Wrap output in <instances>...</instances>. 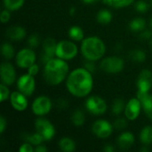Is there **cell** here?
<instances>
[{
  "mask_svg": "<svg viewBox=\"0 0 152 152\" xmlns=\"http://www.w3.org/2000/svg\"><path fill=\"white\" fill-rule=\"evenodd\" d=\"M66 86L68 91L75 97L83 98L87 96L94 86L92 73L86 68L74 69L67 77Z\"/></svg>",
  "mask_w": 152,
  "mask_h": 152,
  "instance_id": "cell-1",
  "label": "cell"
},
{
  "mask_svg": "<svg viewBox=\"0 0 152 152\" xmlns=\"http://www.w3.org/2000/svg\"><path fill=\"white\" fill-rule=\"evenodd\" d=\"M69 75L68 63L60 58L50 60L44 68V79L51 86H57L63 82Z\"/></svg>",
  "mask_w": 152,
  "mask_h": 152,
  "instance_id": "cell-2",
  "label": "cell"
},
{
  "mask_svg": "<svg viewBox=\"0 0 152 152\" xmlns=\"http://www.w3.org/2000/svg\"><path fill=\"white\" fill-rule=\"evenodd\" d=\"M105 52L106 45L98 37H88L82 41L81 53L86 60L96 61L103 57Z\"/></svg>",
  "mask_w": 152,
  "mask_h": 152,
  "instance_id": "cell-3",
  "label": "cell"
},
{
  "mask_svg": "<svg viewBox=\"0 0 152 152\" xmlns=\"http://www.w3.org/2000/svg\"><path fill=\"white\" fill-rule=\"evenodd\" d=\"M77 54V46L71 41L63 40L57 43L56 57L64 61L72 60Z\"/></svg>",
  "mask_w": 152,
  "mask_h": 152,
  "instance_id": "cell-4",
  "label": "cell"
},
{
  "mask_svg": "<svg viewBox=\"0 0 152 152\" xmlns=\"http://www.w3.org/2000/svg\"><path fill=\"white\" fill-rule=\"evenodd\" d=\"M100 67L106 73L117 74L124 69L125 62L124 60L118 56H110L101 61Z\"/></svg>",
  "mask_w": 152,
  "mask_h": 152,
  "instance_id": "cell-5",
  "label": "cell"
},
{
  "mask_svg": "<svg viewBox=\"0 0 152 152\" xmlns=\"http://www.w3.org/2000/svg\"><path fill=\"white\" fill-rule=\"evenodd\" d=\"M35 128L36 131L42 135L45 141H50L55 135L54 126L49 120L45 118H37L35 121Z\"/></svg>",
  "mask_w": 152,
  "mask_h": 152,
  "instance_id": "cell-6",
  "label": "cell"
},
{
  "mask_svg": "<svg viewBox=\"0 0 152 152\" xmlns=\"http://www.w3.org/2000/svg\"><path fill=\"white\" fill-rule=\"evenodd\" d=\"M52 110V101L45 95L37 97L32 103V112L37 116H45Z\"/></svg>",
  "mask_w": 152,
  "mask_h": 152,
  "instance_id": "cell-7",
  "label": "cell"
},
{
  "mask_svg": "<svg viewBox=\"0 0 152 152\" xmlns=\"http://www.w3.org/2000/svg\"><path fill=\"white\" fill-rule=\"evenodd\" d=\"M16 64L21 69H28L36 61V54L32 48H24L16 54Z\"/></svg>",
  "mask_w": 152,
  "mask_h": 152,
  "instance_id": "cell-8",
  "label": "cell"
},
{
  "mask_svg": "<svg viewBox=\"0 0 152 152\" xmlns=\"http://www.w3.org/2000/svg\"><path fill=\"white\" fill-rule=\"evenodd\" d=\"M86 108L94 115H102L107 111V104L105 101L97 95H93L86 100Z\"/></svg>",
  "mask_w": 152,
  "mask_h": 152,
  "instance_id": "cell-9",
  "label": "cell"
},
{
  "mask_svg": "<svg viewBox=\"0 0 152 152\" xmlns=\"http://www.w3.org/2000/svg\"><path fill=\"white\" fill-rule=\"evenodd\" d=\"M17 87L18 90L23 94H25L27 97L31 96L36 87V81L34 76L28 73L20 77L17 81Z\"/></svg>",
  "mask_w": 152,
  "mask_h": 152,
  "instance_id": "cell-10",
  "label": "cell"
},
{
  "mask_svg": "<svg viewBox=\"0 0 152 152\" xmlns=\"http://www.w3.org/2000/svg\"><path fill=\"white\" fill-rule=\"evenodd\" d=\"M93 133L101 139H106L113 132V126L107 120L100 119L94 123L92 126Z\"/></svg>",
  "mask_w": 152,
  "mask_h": 152,
  "instance_id": "cell-11",
  "label": "cell"
},
{
  "mask_svg": "<svg viewBox=\"0 0 152 152\" xmlns=\"http://www.w3.org/2000/svg\"><path fill=\"white\" fill-rule=\"evenodd\" d=\"M56 41L52 37H47L43 41V53L41 55V62L45 65L50 60L56 56Z\"/></svg>",
  "mask_w": 152,
  "mask_h": 152,
  "instance_id": "cell-12",
  "label": "cell"
},
{
  "mask_svg": "<svg viewBox=\"0 0 152 152\" xmlns=\"http://www.w3.org/2000/svg\"><path fill=\"white\" fill-rule=\"evenodd\" d=\"M152 86V72L149 69H143L141 71L137 79V94L149 93Z\"/></svg>",
  "mask_w": 152,
  "mask_h": 152,
  "instance_id": "cell-13",
  "label": "cell"
},
{
  "mask_svg": "<svg viewBox=\"0 0 152 152\" xmlns=\"http://www.w3.org/2000/svg\"><path fill=\"white\" fill-rule=\"evenodd\" d=\"M142 106L141 103V101L138 98H132L129 100V102L126 104V109H125V115L128 120L134 121L135 120L142 110Z\"/></svg>",
  "mask_w": 152,
  "mask_h": 152,
  "instance_id": "cell-14",
  "label": "cell"
},
{
  "mask_svg": "<svg viewBox=\"0 0 152 152\" xmlns=\"http://www.w3.org/2000/svg\"><path fill=\"white\" fill-rule=\"evenodd\" d=\"M1 81L6 86H11L15 82L16 72L14 67L9 62H3L1 64Z\"/></svg>",
  "mask_w": 152,
  "mask_h": 152,
  "instance_id": "cell-15",
  "label": "cell"
},
{
  "mask_svg": "<svg viewBox=\"0 0 152 152\" xmlns=\"http://www.w3.org/2000/svg\"><path fill=\"white\" fill-rule=\"evenodd\" d=\"M10 102L12 107L17 111H24L28 108V104L27 96L22 93H20V91L13 92L11 94Z\"/></svg>",
  "mask_w": 152,
  "mask_h": 152,
  "instance_id": "cell-16",
  "label": "cell"
},
{
  "mask_svg": "<svg viewBox=\"0 0 152 152\" xmlns=\"http://www.w3.org/2000/svg\"><path fill=\"white\" fill-rule=\"evenodd\" d=\"M137 98L141 101L145 114L150 119L152 120V95L149 93L137 94Z\"/></svg>",
  "mask_w": 152,
  "mask_h": 152,
  "instance_id": "cell-17",
  "label": "cell"
},
{
  "mask_svg": "<svg viewBox=\"0 0 152 152\" xmlns=\"http://www.w3.org/2000/svg\"><path fill=\"white\" fill-rule=\"evenodd\" d=\"M6 36L12 41H20L26 37V30L20 26H12L6 30Z\"/></svg>",
  "mask_w": 152,
  "mask_h": 152,
  "instance_id": "cell-18",
  "label": "cell"
},
{
  "mask_svg": "<svg viewBox=\"0 0 152 152\" xmlns=\"http://www.w3.org/2000/svg\"><path fill=\"white\" fill-rule=\"evenodd\" d=\"M134 143V136L130 132H125L121 134L118 138V145L122 150H127Z\"/></svg>",
  "mask_w": 152,
  "mask_h": 152,
  "instance_id": "cell-19",
  "label": "cell"
},
{
  "mask_svg": "<svg viewBox=\"0 0 152 152\" xmlns=\"http://www.w3.org/2000/svg\"><path fill=\"white\" fill-rule=\"evenodd\" d=\"M59 148L65 152H72L76 150L75 142L69 137H63L59 142Z\"/></svg>",
  "mask_w": 152,
  "mask_h": 152,
  "instance_id": "cell-20",
  "label": "cell"
},
{
  "mask_svg": "<svg viewBox=\"0 0 152 152\" xmlns=\"http://www.w3.org/2000/svg\"><path fill=\"white\" fill-rule=\"evenodd\" d=\"M69 37L77 42L83 41L85 39V34L83 29L78 26H72L69 29Z\"/></svg>",
  "mask_w": 152,
  "mask_h": 152,
  "instance_id": "cell-21",
  "label": "cell"
},
{
  "mask_svg": "<svg viewBox=\"0 0 152 152\" xmlns=\"http://www.w3.org/2000/svg\"><path fill=\"white\" fill-rule=\"evenodd\" d=\"M146 27V21L142 18H135L129 23V28L134 32H142Z\"/></svg>",
  "mask_w": 152,
  "mask_h": 152,
  "instance_id": "cell-22",
  "label": "cell"
},
{
  "mask_svg": "<svg viewBox=\"0 0 152 152\" xmlns=\"http://www.w3.org/2000/svg\"><path fill=\"white\" fill-rule=\"evenodd\" d=\"M96 20L99 23L102 25H106V24H109L112 20V14L110 11L106 9H102L97 12Z\"/></svg>",
  "mask_w": 152,
  "mask_h": 152,
  "instance_id": "cell-23",
  "label": "cell"
},
{
  "mask_svg": "<svg viewBox=\"0 0 152 152\" xmlns=\"http://www.w3.org/2000/svg\"><path fill=\"white\" fill-rule=\"evenodd\" d=\"M140 141L144 145H149L152 143V126H145L140 134Z\"/></svg>",
  "mask_w": 152,
  "mask_h": 152,
  "instance_id": "cell-24",
  "label": "cell"
},
{
  "mask_svg": "<svg viewBox=\"0 0 152 152\" xmlns=\"http://www.w3.org/2000/svg\"><path fill=\"white\" fill-rule=\"evenodd\" d=\"M86 121L85 114L80 110H76L71 115V122L75 126H82Z\"/></svg>",
  "mask_w": 152,
  "mask_h": 152,
  "instance_id": "cell-25",
  "label": "cell"
},
{
  "mask_svg": "<svg viewBox=\"0 0 152 152\" xmlns=\"http://www.w3.org/2000/svg\"><path fill=\"white\" fill-rule=\"evenodd\" d=\"M1 51H2V55L6 60H11L14 57L15 50H14V47L10 43H7V42L4 43L1 47Z\"/></svg>",
  "mask_w": 152,
  "mask_h": 152,
  "instance_id": "cell-26",
  "label": "cell"
},
{
  "mask_svg": "<svg viewBox=\"0 0 152 152\" xmlns=\"http://www.w3.org/2000/svg\"><path fill=\"white\" fill-rule=\"evenodd\" d=\"M102 1L105 4H108L115 8L126 7L134 2V0H102Z\"/></svg>",
  "mask_w": 152,
  "mask_h": 152,
  "instance_id": "cell-27",
  "label": "cell"
},
{
  "mask_svg": "<svg viewBox=\"0 0 152 152\" xmlns=\"http://www.w3.org/2000/svg\"><path fill=\"white\" fill-rule=\"evenodd\" d=\"M24 2L25 0H4V5L9 11H17L22 7Z\"/></svg>",
  "mask_w": 152,
  "mask_h": 152,
  "instance_id": "cell-28",
  "label": "cell"
},
{
  "mask_svg": "<svg viewBox=\"0 0 152 152\" xmlns=\"http://www.w3.org/2000/svg\"><path fill=\"white\" fill-rule=\"evenodd\" d=\"M126 104L123 99H116L113 102V104L111 106V111L114 115H120L123 111H125Z\"/></svg>",
  "mask_w": 152,
  "mask_h": 152,
  "instance_id": "cell-29",
  "label": "cell"
},
{
  "mask_svg": "<svg viewBox=\"0 0 152 152\" xmlns=\"http://www.w3.org/2000/svg\"><path fill=\"white\" fill-rule=\"evenodd\" d=\"M24 140L27 141L28 142L33 144V145L42 144V142L45 141L44 138L42 137V135L39 134L37 132L35 133V134H25L24 135Z\"/></svg>",
  "mask_w": 152,
  "mask_h": 152,
  "instance_id": "cell-30",
  "label": "cell"
},
{
  "mask_svg": "<svg viewBox=\"0 0 152 152\" xmlns=\"http://www.w3.org/2000/svg\"><path fill=\"white\" fill-rule=\"evenodd\" d=\"M129 58L135 62H143L146 60V53L142 50H134L130 53Z\"/></svg>",
  "mask_w": 152,
  "mask_h": 152,
  "instance_id": "cell-31",
  "label": "cell"
},
{
  "mask_svg": "<svg viewBox=\"0 0 152 152\" xmlns=\"http://www.w3.org/2000/svg\"><path fill=\"white\" fill-rule=\"evenodd\" d=\"M0 98H1V102H4L5 100H7L8 98H10L11 94L9 92V89L7 88V86L4 84H1L0 86Z\"/></svg>",
  "mask_w": 152,
  "mask_h": 152,
  "instance_id": "cell-32",
  "label": "cell"
},
{
  "mask_svg": "<svg viewBox=\"0 0 152 152\" xmlns=\"http://www.w3.org/2000/svg\"><path fill=\"white\" fill-rule=\"evenodd\" d=\"M28 44L29 45L30 48H36L40 44V38L38 37V35L37 34H33L31 35L28 39Z\"/></svg>",
  "mask_w": 152,
  "mask_h": 152,
  "instance_id": "cell-33",
  "label": "cell"
},
{
  "mask_svg": "<svg viewBox=\"0 0 152 152\" xmlns=\"http://www.w3.org/2000/svg\"><path fill=\"white\" fill-rule=\"evenodd\" d=\"M134 7H135L136 11L139 12H146L148 11V9H149V4H147V2L141 0V1H138L135 4Z\"/></svg>",
  "mask_w": 152,
  "mask_h": 152,
  "instance_id": "cell-34",
  "label": "cell"
},
{
  "mask_svg": "<svg viewBox=\"0 0 152 152\" xmlns=\"http://www.w3.org/2000/svg\"><path fill=\"white\" fill-rule=\"evenodd\" d=\"M114 127L118 129V130H122L124 128H126L127 126V122L125 118H118L115 122H114Z\"/></svg>",
  "mask_w": 152,
  "mask_h": 152,
  "instance_id": "cell-35",
  "label": "cell"
},
{
  "mask_svg": "<svg viewBox=\"0 0 152 152\" xmlns=\"http://www.w3.org/2000/svg\"><path fill=\"white\" fill-rule=\"evenodd\" d=\"M11 18V14H10V11L8 9L3 10V12H1V16H0V20L2 23H6L9 21Z\"/></svg>",
  "mask_w": 152,
  "mask_h": 152,
  "instance_id": "cell-36",
  "label": "cell"
},
{
  "mask_svg": "<svg viewBox=\"0 0 152 152\" xmlns=\"http://www.w3.org/2000/svg\"><path fill=\"white\" fill-rule=\"evenodd\" d=\"M19 151L20 152H33L35 151V148L32 147L31 143H24L22 144L20 149H19Z\"/></svg>",
  "mask_w": 152,
  "mask_h": 152,
  "instance_id": "cell-37",
  "label": "cell"
},
{
  "mask_svg": "<svg viewBox=\"0 0 152 152\" xmlns=\"http://www.w3.org/2000/svg\"><path fill=\"white\" fill-rule=\"evenodd\" d=\"M38 72H39V67H38V65H37V64H35V63L28 69V73L30 74V75H32V76H34V77H35Z\"/></svg>",
  "mask_w": 152,
  "mask_h": 152,
  "instance_id": "cell-38",
  "label": "cell"
},
{
  "mask_svg": "<svg viewBox=\"0 0 152 152\" xmlns=\"http://www.w3.org/2000/svg\"><path fill=\"white\" fill-rule=\"evenodd\" d=\"M86 61H87L85 63V68H86L88 71H90L91 73L94 72V71L95 70V65H94V61H89V60H86Z\"/></svg>",
  "mask_w": 152,
  "mask_h": 152,
  "instance_id": "cell-39",
  "label": "cell"
},
{
  "mask_svg": "<svg viewBox=\"0 0 152 152\" xmlns=\"http://www.w3.org/2000/svg\"><path fill=\"white\" fill-rule=\"evenodd\" d=\"M7 126V121L4 118V117H0V134H3Z\"/></svg>",
  "mask_w": 152,
  "mask_h": 152,
  "instance_id": "cell-40",
  "label": "cell"
},
{
  "mask_svg": "<svg viewBox=\"0 0 152 152\" xmlns=\"http://www.w3.org/2000/svg\"><path fill=\"white\" fill-rule=\"evenodd\" d=\"M57 107L60 109V110H65L67 107H68V102L67 101L63 100V99H60L57 102Z\"/></svg>",
  "mask_w": 152,
  "mask_h": 152,
  "instance_id": "cell-41",
  "label": "cell"
},
{
  "mask_svg": "<svg viewBox=\"0 0 152 152\" xmlns=\"http://www.w3.org/2000/svg\"><path fill=\"white\" fill-rule=\"evenodd\" d=\"M151 37V32L150 30H142L141 33V37L142 39H149Z\"/></svg>",
  "mask_w": 152,
  "mask_h": 152,
  "instance_id": "cell-42",
  "label": "cell"
},
{
  "mask_svg": "<svg viewBox=\"0 0 152 152\" xmlns=\"http://www.w3.org/2000/svg\"><path fill=\"white\" fill-rule=\"evenodd\" d=\"M47 151H48V149L45 146L42 145V144L37 145L36 148H35V151L36 152H46Z\"/></svg>",
  "mask_w": 152,
  "mask_h": 152,
  "instance_id": "cell-43",
  "label": "cell"
},
{
  "mask_svg": "<svg viewBox=\"0 0 152 152\" xmlns=\"http://www.w3.org/2000/svg\"><path fill=\"white\" fill-rule=\"evenodd\" d=\"M103 151L105 152H113L115 151V148L112 145H110V144H107V145L104 146Z\"/></svg>",
  "mask_w": 152,
  "mask_h": 152,
  "instance_id": "cell-44",
  "label": "cell"
},
{
  "mask_svg": "<svg viewBox=\"0 0 152 152\" xmlns=\"http://www.w3.org/2000/svg\"><path fill=\"white\" fill-rule=\"evenodd\" d=\"M100 0H82L83 3L86 4H96L97 2H99Z\"/></svg>",
  "mask_w": 152,
  "mask_h": 152,
  "instance_id": "cell-45",
  "label": "cell"
},
{
  "mask_svg": "<svg viewBox=\"0 0 152 152\" xmlns=\"http://www.w3.org/2000/svg\"><path fill=\"white\" fill-rule=\"evenodd\" d=\"M75 12H76V8H75V7H72V8H70V10H69V14L72 16V15H74Z\"/></svg>",
  "mask_w": 152,
  "mask_h": 152,
  "instance_id": "cell-46",
  "label": "cell"
},
{
  "mask_svg": "<svg viewBox=\"0 0 152 152\" xmlns=\"http://www.w3.org/2000/svg\"><path fill=\"white\" fill-rule=\"evenodd\" d=\"M150 24H151V27L152 28V17L151 19V21H150Z\"/></svg>",
  "mask_w": 152,
  "mask_h": 152,
  "instance_id": "cell-47",
  "label": "cell"
},
{
  "mask_svg": "<svg viewBox=\"0 0 152 152\" xmlns=\"http://www.w3.org/2000/svg\"><path fill=\"white\" fill-rule=\"evenodd\" d=\"M151 45H152V39H151Z\"/></svg>",
  "mask_w": 152,
  "mask_h": 152,
  "instance_id": "cell-48",
  "label": "cell"
},
{
  "mask_svg": "<svg viewBox=\"0 0 152 152\" xmlns=\"http://www.w3.org/2000/svg\"><path fill=\"white\" fill-rule=\"evenodd\" d=\"M151 1H152V0H151Z\"/></svg>",
  "mask_w": 152,
  "mask_h": 152,
  "instance_id": "cell-49",
  "label": "cell"
}]
</instances>
